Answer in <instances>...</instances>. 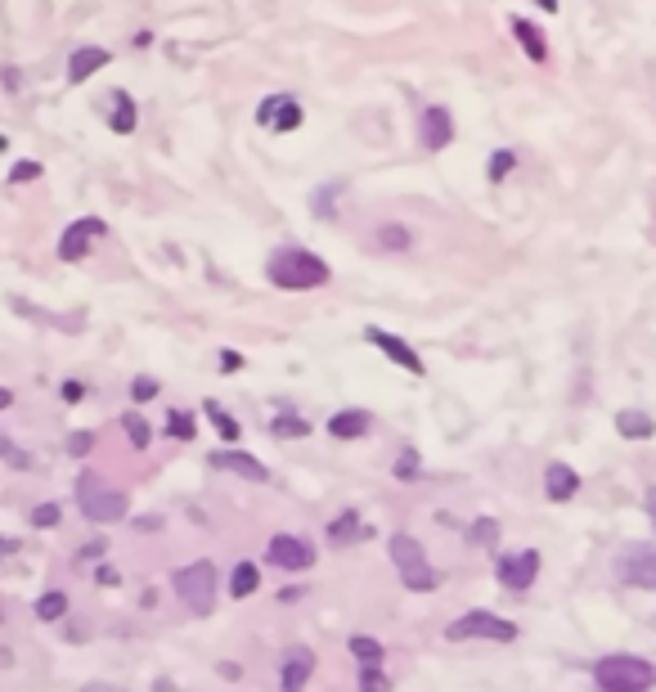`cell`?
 Segmentation results:
<instances>
[{
	"label": "cell",
	"instance_id": "obj_1",
	"mask_svg": "<svg viewBox=\"0 0 656 692\" xmlns=\"http://www.w3.org/2000/svg\"><path fill=\"white\" fill-rule=\"evenodd\" d=\"M265 274H270L274 288H288V292H306V288L328 283V265L315 252H306V247H279L265 261Z\"/></svg>",
	"mask_w": 656,
	"mask_h": 692
},
{
	"label": "cell",
	"instance_id": "obj_2",
	"mask_svg": "<svg viewBox=\"0 0 656 692\" xmlns=\"http://www.w3.org/2000/svg\"><path fill=\"white\" fill-rule=\"evenodd\" d=\"M593 683L598 692H652L656 670L638 656H602L593 665Z\"/></svg>",
	"mask_w": 656,
	"mask_h": 692
},
{
	"label": "cell",
	"instance_id": "obj_3",
	"mask_svg": "<svg viewBox=\"0 0 656 692\" xmlns=\"http://www.w3.org/2000/svg\"><path fill=\"white\" fill-rule=\"evenodd\" d=\"M77 504L91 522H122L126 517V495L122 490H108L95 472H82L77 481Z\"/></svg>",
	"mask_w": 656,
	"mask_h": 692
},
{
	"label": "cell",
	"instance_id": "obj_4",
	"mask_svg": "<svg viewBox=\"0 0 656 692\" xmlns=\"http://www.w3.org/2000/svg\"><path fill=\"white\" fill-rule=\"evenodd\" d=\"M392 562L401 567L405 589L423 593V589H432V584H436V571L427 567V553H423V544H419L414 535H392Z\"/></svg>",
	"mask_w": 656,
	"mask_h": 692
},
{
	"label": "cell",
	"instance_id": "obj_5",
	"mask_svg": "<svg viewBox=\"0 0 656 692\" xmlns=\"http://www.w3.org/2000/svg\"><path fill=\"white\" fill-rule=\"evenodd\" d=\"M176 593H180L198 616H211V602H216V567H211V562H194V567L176 571Z\"/></svg>",
	"mask_w": 656,
	"mask_h": 692
},
{
	"label": "cell",
	"instance_id": "obj_6",
	"mask_svg": "<svg viewBox=\"0 0 656 692\" xmlns=\"http://www.w3.org/2000/svg\"><path fill=\"white\" fill-rule=\"evenodd\" d=\"M445 638H495V643H513L517 638V625L513 620H504V616H495V611H468V616H459L450 629H445Z\"/></svg>",
	"mask_w": 656,
	"mask_h": 692
},
{
	"label": "cell",
	"instance_id": "obj_7",
	"mask_svg": "<svg viewBox=\"0 0 656 692\" xmlns=\"http://www.w3.org/2000/svg\"><path fill=\"white\" fill-rule=\"evenodd\" d=\"M616 575L634 589H656V544H629L616 553Z\"/></svg>",
	"mask_w": 656,
	"mask_h": 692
},
{
	"label": "cell",
	"instance_id": "obj_8",
	"mask_svg": "<svg viewBox=\"0 0 656 692\" xmlns=\"http://www.w3.org/2000/svg\"><path fill=\"white\" fill-rule=\"evenodd\" d=\"M265 558H270L274 567H283V571H306V567L315 562V544L301 540V535H274L270 549H265Z\"/></svg>",
	"mask_w": 656,
	"mask_h": 692
},
{
	"label": "cell",
	"instance_id": "obj_9",
	"mask_svg": "<svg viewBox=\"0 0 656 692\" xmlns=\"http://www.w3.org/2000/svg\"><path fill=\"white\" fill-rule=\"evenodd\" d=\"M108 229H104V221L99 216H82L77 225H68V234L59 238V256L64 261H82L86 256V247L95 243V238H104Z\"/></svg>",
	"mask_w": 656,
	"mask_h": 692
},
{
	"label": "cell",
	"instance_id": "obj_10",
	"mask_svg": "<svg viewBox=\"0 0 656 692\" xmlns=\"http://www.w3.org/2000/svg\"><path fill=\"white\" fill-rule=\"evenodd\" d=\"M535 575H539V553L535 549H526V553H508V558H499V580L508 584V589H531L535 584Z\"/></svg>",
	"mask_w": 656,
	"mask_h": 692
},
{
	"label": "cell",
	"instance_id": "obj_11",
	"mask_svg": "<svg viewBox=\"0 0 656 692\" xmlns=\"http://www.w3.org/2000/svg\"><path fill=\"white\" fill-rule=\"evenodd\" d=\"M310 670H315V652H310V647H288L283 661H279L283 692H301V683L310 679Z\"/></svg>",
	"mask_w": 656,
	"mask_h": 692
},
{
	"label": "cell",
	"instance_id": "obj_12",
	"mask_svg": "<svg viewBox=\"0 0 656 692\" xmlns=\"http://www.w3.org/2000/svg\"><path fill=\"white\" fill-rule=\"evenodd\" d=\"M256 117L265 126H274V131H297L301 126V104L297 99H265Z\"/></svg>",
	"mask_w": 656,
	"mask_h": 692
},
{
	"label": "cell",
	"instance_id": "obj_13",
	"mask_svg": "<svg viewBox=\"0 0 656 692\" xmlns=\"http://www.w3.org/2000/svg\"><path fill=\"white\" fill-rule=\"evenodd\" d=\"M450 140H454V122H450V108L432 104V108L423 113V144H427V149H445Z\"/></svg>",
	"mask_w": 656,
	"mask_h": 692
},
{
	"label": "cell",
	"instance_id": "obj_14",
	"mask_svg": "<svg viewBox=\"0 0 656 692\" xmlns=\"http://www.w3.org/2000/svg\"><path fill=\"white\" fill-rule=\"evenodd\" d=\"M369 342H374V346H383V351H387V356H392L401 369H410V374H423V360L414 356V346H405L401 337H392V333L374 328V333H369Z\"/></svg>",
	"mask_w": 656,
	"mask_h": 692
},
{
	"label": "cell",
	"instance_id": "obj_15",
	"mask_svg": "<svg viewBox=\"0 0 656 692\" xmlns=\"http://www.w3.org/2000/svg\"><path fill=\"white\" fill-rule=\"evenodd\" d=\"M544 490H548L553 504H566V499L580 490V477H575L566 463H548V468H544Z\"/></svg>",
	"mask_w": 656,
	"mask_h": 692
},
{
	"label": "cell",
	"instance_id": "obj_16",
	"mask_svg": "<svg viewBox=\"0 0 656 692\" xmlns=\"http://www.w3.org/2000/svg\"><path fill=\"white\" fill-rule=\"evenodd\" d=\"M211 468L238 472V477H247V481H265V468H261L252 454H238V450H216V454H211Z\"/></svg>",
	"mask_w": 656,
	"mask_h": 692
},
{
	"label": "cell",
	"instance_id": "obj_17",
	"mask_svg": "<svg viewBox=\"0 0 656 692\" xmlns=\"http://www.w3.org/2000/svg\"><path fill=\"white\" fill-rule=\"evenodd\" d=\"M328 432H333L338 441H356V437L369 432V414H360V410H342V414L328 419Z\"/></svg>",
	"mask_w": 656,
	"mask_h": 692
},
{
	"label": "cell",
	"instance_id": "obj_18",
	"mask_svg": "<svg viewBox=\"0 0 656 692\" xmlns=\"http://www.w3.org/2000/svg\"><path fill=\"white\" fill-rule=\"evenodd\" d=\"M104 64H108V50H99V46H86V50H77V55H73V64H68V77H73V82H86V77H95Z\"/></svg>",
	"mask_w": 656,
	"mask_h": 692
},
{
	"label": "cell",
	"instance_id": "obj_19",
	"mask_svg": "<svg viewBox=\"0 0 656 692\" xmlns=\"http://www.w3.org/2000/svg\"><path fill=\"white\" fill-rule=\"evenodd\" d=\"M616 432L629 437V441H647V437L656 432V423H652V414H643V410H620V414H616Z\"/></svg>",
	"mask_w": 656,
	"mask_h": 692
},
{
	"label": "cell",
	"instance_id": "obj_20",
	"mask_svg": "<svg viewBox=\"0 0 656 692\" xmlns=\"http://www.w3.org/2000/svg\"><path fill=\"white\" fill-rule=\"evenodd\" d=\"M513 32H517V41H522V50L535 59V64H544V55H548V46H544V37H539V28H531L526 19H517L513 23Z\"/></svg>",
	"mask_w": 656,
	"mask_h": 692
},
{
	"label": "cell",
	"instance_id": "obj_21",
	"mask_svg": "<svg viewBox=\"0 0 656 692\" xmlns=\"http://www.w3.org/2000/svg\"><path fill=\"white\" fill-rule=\"evenodd\" d=\"M256 584H261L256 567H252V562H238L234 575H229V593H234V598H247V593H256Z\"/></svg>",
	"mask_w": 656,
	"mask_h": 692
},
{
	"label": "cell",
	"instance_id": "obj_22",
	"mask_svg": "<svg viewBox=\"0 0 656 692\" xmlns=\"http://www.w3.org/2000/svg\"><path fill=\"white\" fill-rule=\"evenodd\" d=\"M113 104H117V113H113V131H122V135H126V131H135V104H131V95H122V91H117V95H113Z\"/></svg>",
	"mask_w": 656,
	"mask_h": 692
},
{
	"label": "cell",
	"instance_id": "obj_23",
	"mask_svg": "<svg viewBox=\"0 0 656 692\" xmlns=\"http://www.w3.org/2000/svg\"><path fill=\"white\" fill-rule=\"evenodd\" d=\"M270 432H274V437H292V441H297V437H310V423H306V419H297V414H279V419L270 423Z\"/></svg>",
	"mask_w": 656,
	"mask_h": 692
},
{
	"label": "cell",
	"instance_id": "obj_24",
	"mask_svg": "<svg viewBox=\"0 0 656 692\" xmlns=\"http://www.w3.org/2000/svg\"><path fill=\"white\" fill-rule=\"evenodd\" d=\"M347 647H351V652H356L365 665H378V656H383V643H378V638H369V634H356Z\"/></svg>",
	"mask_w": 656,
	"mask_h": 692
},
{
	"label": "cell",
	"instance_id": "obj_25",
	"mask_svg": "<svg viewBox=\"0 0 656 692\" xmlns=\"http://www.w3.org/2000/svg\"><path fill=\"white\" fill-rule=\"evenodd\" d=\"M122 428H126V437H131V445H135V450H144V445L153 441V432H149V423H144L140 414H126V419H122Z\"/></svg>",
	"mask_w": 656,
	"mask_h": 692
},
{
	"label": "cell",
	"instance_id": "obj_26",
	"mask_svg": "<svg viewBox=\"0 0 656 692\" xmlns=\"http://www.w3.org/2000/svg\"><path fill=\"white\" fill-rule=\"evenodd\" d=\"M356 531H360V517H356V508H351V513H342V517H338L333 526H328V540H338V544H347V540H351Z\"/></svg>",
	"mask_w": 656,
	"mask_h": 692
},
{
	"label": "cell",
	"instance_id": "obj_27",
	"mask_svg": "<svg viewBox=\"0 0 656 692\" xmlns=\"http://www.w3.org/2000/svg\"><path fill=\"white\" fill-rule=\"evenodd\" d=\"M472 544H486V549L499 544V522L495 517H477L472 522Z\"/></svg>",
	"mask_w": 656,
	"mask_h": 692
},
{
	"label": "cell",
	"instance_id": "obj_28",
	"mask_svg": "<svg viewBox=\"0 0 656 692\" xmlns=\"http://www.w3.org/2000/svg\"><path fill=\"white\" fill-rule=\"evenodd\" d=\"M64 611H68V593H46V598L37 602V616H41V620H59Z\"/></svg>",
	"mask_w": 656,
	"mask_h": 692
},
{
	"label": "cell",
	"instance_id": "obj_29",
	"mask_svg": "<svg viewBox=\"0 0 656 692\" xmlns=\"http://www.w3.org/2000/svg\"><path fill=\"white\" fill-rule=\"evenodd\" d=\"M167 432L176 437V441H194V414H167Z\"/></svg>",
	"mask_w": 656,
	"mask_h": 692
},
{
	"label": "cell",
	"instance_id": "obj_30",
	"mask_svg": "<svg viewBox=\"0 0 656 692\" xmlns=\"http://www.w3.org/2000/svg\"><path fill=\"white\" fill-rule=\"evenodd\" d=\"M360 692H392V679H387L378 665H365V674H360Z\"/></svg>",
	"mask_w": 656,
	"mask_h": 692
},
{
	"label": "cell",
	"instance_id": "obj_31",
	"mask_svg": "<svg viewBox=\"0 0 656 692\" xmlns=\"http://www.w3.org/2000/svg\"><path fill=\"white\" fill-rule=\"evenodd\" d=\"M378 243H383V247H396V252H405V247H410V234H405L401 225H383V229H378Z\"/></svg>",
	"mask_w": 656,
	"mask_h": 692
},
{
	"label": "cell",
	"instance_id": "obj_32",
	"mask_svg": "<svg viewBox=\"0 0 656 692\" xmlns=\"http://www.w3.org/2000/svg\"><path fill=\"white\" fill-rule=\"evenodd\" d=\"M207 414L216 419V428H220V437H225V441H234V437H238V423H234V419L220 410V405H207Z\"/></svg>",
	"mask_w": 656,
	"mask_h": 692
},
{
	"label": "cell",
	"instance_id": "obj_33",
	"mask_svg": "<svg viewBox=\"0 0 656 692\" xmlns=\"http://www.w3.org/2000/svg\"><path fill=\"white\" fill-rule=\"evenodd\" d=\"M513 162H517V158H513L508 149H499V153L490 158V180H504V176L513 171Z\"/></svg>",
	"mask_w": 656,
	"mask_h": 692
},
{
	"label": "cell",
	"instance_id": "obj_34",
	"mask_svg": "<svg viewBox=\"0 0 656 692\" xmlns=\"http://www.w3.org/2000/svg\"><path fill=\"white\" fill-rule=\"evenodd\" d=\"M0 454H5V459H10V468H19V472H23V468H32V459H28L23 450H14V445H10V437H0Z\"/></svg>",
	"mask_w": 656,
	"mask_h": 692
},
{
	"label": "cell",
	"instance_id": "obj_35",
	"mask_svg": "<svg viewBox=\"0 0 656 692\" xmlns=\"http://www.w3.org/2000/svg\"><path fill=\"white\" fill-rule=\"evenodd\" d=\"M91 445H95V437H91V432H73V437H68V454H77V459H82V454H91Z\"/></svg>",
	"mask_w": 656,
	"mask_h": 692
},
{
	"label": "cell",
	"instance_id": "obj_36",
	"mask_svg": "<svg viewBox=\"0 0 656 692\" xmlns=\"http://www.w3.org/2000/svg\"><path fill=\"white\" fill-rule=\"evenodd\" d=\"M37 176H41V167H37V162H19V167L10 171V180H14V185H28V180H37Z\"/></svg>",
	"mask_w": 656,
	"mask_h": 692
},
{
	"label": "cell",
	"instance_id": "obj_37",
	"mask_svg": "<svg viewBox=\"0 0 656 692\" xmlns=\"http://www.w3.org/2000/svg\"><path fill=\"white\" fill-rule=\"evenodd\" d=\"M131 396H135V401H153V396H158V383H153V378H135V383H131Z\"/></svg>",
	"mask_w": 656,
	"mask_h": 692
},
{
	"label": "cell",
	"instance_id": "obj_38",
	"mask_svg": "<svg viewBox=\"0 0 656 692\" xmlns=\"http://www.w3.org/2000/svg\"><path fill=\"white\" fill-rule=\"evenodd\" d=\"M55 522H59V504H41L32 513V526H55Z\"/></svg>",
	"mask_w": 656,
	"mask_h": 692
},
{
	"label": "cell",
	"instance_id": "obj_39",
	"mask_svg": "<svg viewBox=\"0 0 656 692\" xmlns=\"http://www.w3.org/2000/svg\"><path fill=\"white\" fill-rule=\"evenodd\" d=\"M396 472H401L405 481H414V477H419V459H414V450H405V454H401V468H396Z\"/></svg>",
	"mask_w": 656,
	"mask_h": 692
},
{
	"label": "cell",
	"instance_id": "obj_40",
	"mask_svg": "<svg viewBox=\"0 0 656 692\" xmlns=\"http://www.w3.org/2000/svg\"><path fill=\"white\" fill-rule=\"evenodd\" d=\"M220 369H225V374H238V369H243V356H238V351H220Z\"/></svg>",
	"mask_w": 656,
	"mask_h": 692
},
{
	"label": "cell",
	"instance_id": "obj_41",
	"mask_svg": "<svg viewBox=\"0 0 656 692\" xmlns=\"http://www.w3.org/2000/svg\"><path fill=\"white\" fill-rule=\"evenodd\" d=\"M95 580H99V584H117V571H113V567H99Z\"/></svg>",
	"mask_w": 656,
	"mask_h": 692
},
{
	"label": "cell",
	"instance_id": "obj_42",
	"mask_svg": "<svg viewBox=\"0 0 656 692\" xmlns=\"http://www.w3.org/2000/svg\"><path fill=\"white\" fill-rule=\"evenodd\" d=\"M86 692H126L122 683H86Z\"/></svg>",
	"mask_w": 656,
	"mask_h": 692
},
{
	"label": "cell",
	"instance_id": "obj_43",
	"mask_svg": "<svg viewBox=\"0 0 656 692\" xmlns=\"http://www.w3.org/2000/svg\"><path fill=\"white\" fill-rule=\"evenodd\" d=\"M64 401H82V383H64Z\"/></svg>",
	"mask_w": 656,
	"mask_h": 692
},
{
	"label": "cell",
	"instance_id": "obj_44",
	"mask_svg": "<svg viewBox=\"0 0 656 692\" xmlns=\"http://www.w3.org/2000/svg\"><path fill=\"white\" fill-rule=\"evenodd\" d=\"M647 517H652V526H656V486L647 490Z\"/></svg>",
	"mask_w": 656,
	"mask_h": 692
},
{
	"label": "cell",
	"instance_id": "obj_45",
	"mask_svg": "<svg viewBox=\"0 0 656 692\" xmlns=\"http://www.w3.org/2000/svg\"><path fill=\"white\" fill-rule=\"evenodd\" d=\"M10 401H14V396H10L5 387H0V410H10Z\"/></svg>",
	"mask_w": 656,
	"mask_h": 692
},
{
	"label": "cell",
	"instance_id": "obj_46",
	"mask_svg": "<svg viewBox=\"0 0 656 692\" xmlns=\"http://www.w3.org/2000/svg\"><path fill=\"white\" fill-rule=\"evenodd\" d=\"M0 665H10V652L5 647H0Z\"/></svg>",
	"mask_w": 656,
	"mask_h": 692
},
{
	"label": "cell",
	"instance_id": "obj_47",
	"mask_svg": "<svg viewBox=\"0 0 656 692\" xmlns=\"http://www.w3.org/2000/svg\"><path fill=\"white\" fill-rule=\"evenodd\" d=\"M10 549H14V544H10V540H0V553H10Z\"/></svg>",
	"mask_w": 656,
	"mask_h": 692
}]
</instances>
